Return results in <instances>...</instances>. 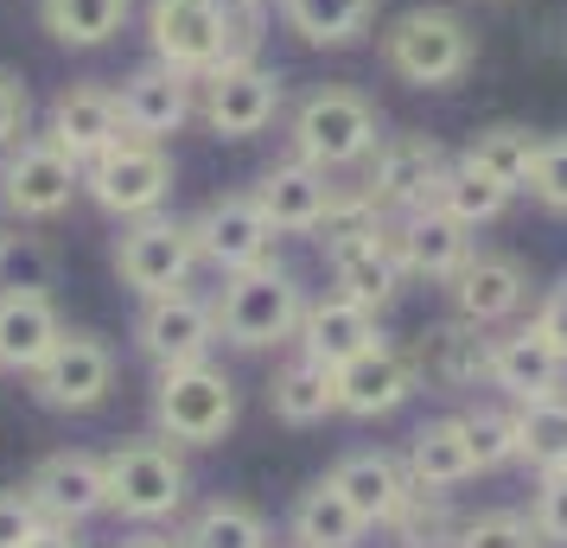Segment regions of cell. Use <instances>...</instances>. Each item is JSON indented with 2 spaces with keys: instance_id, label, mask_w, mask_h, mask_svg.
<instances>
[{
  "instance_id": "obj_9",
  "label": "cell",
  "mask_w": 567,
  "mask_h": 548,
  "mask_svg": "<svg viewBox=\"0 0 567 548\" xmlns=\"http://www.w3.org/2000/svg\"><path fill=\"white\" fill-rule=\"evenodd\" d=\"M83 192V166L52 134H20L13 147H0V205L13 210L20 224H52L78 205Z\"/></svg>"
},
{
  "instance_id": "obj_39",
  "label": "cell",
  "mask_w": 567,
  "mask_h": 548,
  "mask_svg": "<svg viewBox=\"0 0 567 548\" xmlns=\"http://www.w3.org/2000/svg\"><path fill=\"white\" fill-rule=\"evenodd\" d=\"M542 210L567 217V134H542L536 141V166H529V185H523Z\"/></svg>"
},
{
  "instance_id": "obj_33",
  "label": "cell",
  "mask_w": 567,
  "mask_h": 548,
  "mask_svg": "<svg viewBox=\"0 0 567 548\" xmlns=\"http://www.w3.org/2000/svg\"><path fill=\"white\" fill-rule=\"evenodd\" d=\"M516 459L536 478L567 466V390L542 395V402H516Z\"/></svg>"
},
{
  "instance_id": "obj_42",
  "label": "cell",
  "mask_w": 567,
  "mask_h": 548,
  "mask_svg": "<svg viewBox=\"0 0 567 548\" xmlns=\"http://www.w3.org/2000/svg\"><path fill=\"white\" fill-rule=\"evenodd\" d=\"M20 134H32V90L20 71L0 64V147H13Z\"/></svg>"
},
{
  "instance_id": "obj_31",
  "label": "cell",
  "mask_w": 567,
  "mask_h": 548,
  "mask_svg": "<svg viewBox=\"0 0 567 548\" xmlns=\"http://www.w3.org/2000/svg\"><path fill=\"white\" fill-rule=\"evenodd\" d=\"M268 409H275V421H287V427H319L326 415H338L332 370L312 364V358L281 364L275 370V383H268Z\"/></svg>"
},
{
  "instance_id": "obj_44",
  "label": "cell",
  "mask_w": 567,
  "mask_h": 548,
  "mask_svg": "<svg viewBox=\"0 0 567 548\" xmlns=\"http://www.w3.org/2000/svg\"><path fill=\"white\" fill-rule=\"evenodd\" d=\"M529 325H536L542 339L555 344V358H567V275H561L548 293H542V307H536V319H529Z\"/></svg>"
},
{
  "instance_id": "obj_25",
  "label": "cell",
  "mask_w": 567,
  "mask_h": 548,
  "mask_svg": "<svg viewBox=\"0 0 567 548\" xmlns=\"http://www.w3.org/2000/svg\"><path fill=\"white\" fill-rule=\"evenodd\" d=\"M326 485L344 492V504H351L370 529H389V517H395V510L409 504V492H414L395 453H344V459L326 472Z\"/></svg>"
},
{
  "instance_id": "obj_22",
  "label": "cell",
  "mask_w": 567,
  "mask_h": 548,
  "mask_svg": "<svg viewBox=\"0 0 567 548\" xmlns=\"http://www.w3.org/2000/svg\"><path fill=\"white\" fill-rule=\"evenodd\" d=\"M45 134H52L64 154L78 159H96L103 147H115L122 141V108H115V83H64L52 96V108H45Z\"/></svg>"
},
{
  "instance_id": "obj_28",
  "label": "cell",
  "mask_w": 567,
  "mask_h": 548,
  "mask_svg": "<svg viewBox=\"0 0 567 548\" xmlns=\"http://www.w3.org/2000/svg\"><path fill=\"white\" fill-rule=\"evenodd\" d=\"M383 0H281V27L312 52H344L377 27Z\"/></svg>"
},
{
  "instance_id": "obj_32",
  "label": "cell",
  "mask_w": 567,
  "mask_h": 548,
  "mask_svg": "<svg viewBox=\"0 0 567 548\" xmlns=\"http://www.w3.org/2000/svg\"><path fill=\"white\" fill-rule=\"evenodd\" d=\"M516 192H504V185L491 179V173H478L472 159H446V173H440L434 185V205L446 210V217H460L465 230H485V224H497L504 210H511Z\"/></svg>"
},
{
  "instance_id": "obj_2",
  "label": "cell",
  "mask_w": 567,
  "mask_h": 548,
  "mask_svg": "<svg viewBox=\"0 0 567 548\" xmlns=\"http://www.w3.org/2000/svg\"><path fill=\"white\" fill-rule=\"evenodd\" d=\"M377 58L409 90H453L478 64V32L453 7H409L377 32Z\"/></svg>"
},
{
  "instance_id": "obj_20",
  "label": "cell",
  "mask_w": 567,
  "mask_h": 548,
  "mask_svg": "<svg viewBox=\"0 0 567 548\" xmlns=\"http://www.w3.org/2000/svg\"><path fill=\"white\" fill-rule=\"evenodd\" d=\"M446 300H453V319L465 325H504V319L523 313V300H529V275H523V261L516 256H497V249H472L460 261V275L446 281Z\"/></svg>"
},
{
  "instance_id": "obj_26",
  "label": "cell",
  "mask_w": 567,
  "mask_h": 548,
  "mask_svg": "<svg viewBox=\"0 0 567 548\" xmlns=\"http://www.w3.org/2000/svg\"><path fill=\"white\" fill-rule=\"evenodd\" d=\"M414 358V376L434 383V390H478L485 383V325H465V319H446L434 325L427 339L409 351Z\"/></svg>"
},
{
  "instance_id": "obj_24",
  "label": "cell",
  "mask_w": 567,
  "mask_h": 548,
  "mask_svg": "<svg viewBox=\"0 0 567 548\" xmlns=\"http://www.w3.org/2000/svg\"><path fill=\"white\" fill-rule=\"evenodd\" d=\"M58 339H64V319H58L52 293L0 288V370L7 376H32Z\"/></svg>"
},
{
  "instance_id": "obj_35",
  "label": "cell",
  "mask_w": 567,
  "mask_h": 548,
  "mask_svg": "<svg viewBox=\"0 0 567 548\" xmlns=\"http://www.w3.org/2000/svg\"><path fill=\"white\" fill-rule=\"evenodd\" d=\"M185 548H268V523H261L249 504L217 497V504H205V510L192 517Z\"/></svg>"
},
{
  "instance_id": "obj_8",
  "label": "cell",
  "mask_w": 567,
  "mask_h": 548,
  "mask_svg": "<svg viewBox=\"0 0 567 548\" xmlns=\"http://www.w3.org/2000/svg\"><path fill=\"white\" fill-rule=\"evenodd\" d=\"M83 198L103 210V217H115V224L154 217L173 198V154L159 141L122 134L115 147H103L96 159H83Z\"/></svg>"
},
{
  "instance_id": "obj_23",
  "label": "cell",
  "mask_w": 567,
  "mask_h": 548,
  "mask_svg": "<svg viewBox=\"0 0 567 548\" xmlns=\"http://www.w3.org/2000/svg\"><path fill=\"white\" fill-rule=\"evenodd\" d=\"M293 344H300V358H312V364H351L358 351H370V344H383V332H377V313L370 307H358V300H344V293H326V300H307V313H300V332H293Z\"/></svg>"
},
{
  "instance_id": "obj_48",
  "label": "cell",
  "mask_w": 567,
  "mask_h": 548,
  "mask_svg": "<svg viewBox=\"0 0 567 548\" xmlns=\"http://www.w3.org/2000/svg\"><path fill=\"white\" fill-rule=\"evenodd\" d=\"M0 236H7V230H0Z\"/></svg>"
},
{
  "instance_id": "obj_36",
  "label": "cell",
  "mask_w": 567,
  "mask_h": 548,
  "mask_svg": "<svg viewBox=\"0 0 567 548\" xmlns=\"http://www.w3.org/2000/svg\"><path fill=\"white\" fill-rule=\"evenodd\" d=\"M465 427V446H472V466L478 472H497L516 459V409L511 402H478L460 415Z\"/></svg>"
},
{
  "instance_id": "obj_4",
  "label": "cell",
  "mask_w": 567,
  "mask_h": 548,
  "mask_svg": "<svg viewBox=\"0 0 567 548\" xmlns=\"http://www.w3.org/2000/svg\"><path fill=\"white\" fill-rule=\"evenodd\" d=\"M300 313H307V288L287 275L281 261H261V268L224 275L217 339L236 344V351H281L300 332Z\"/></svg>"
},
{
  "instance_id": "obj_34",
  "label": "cell",
  "mask_w": 567,
  "mask_h": 548,
  "mask_svg": "<svg viewBox=\"0 0 567 548\" xmlns=\"http://www.w3.org/2000/svg\"><path fill=\"white\" fill-rule=\"evenodd\" d=\"M536 141H542V134L523 128V122H497V128L472 134L465 159H472L478 173H491L504 192H523V185H529V166H536Z\"/></svg>"
},
{
  "instance_id": "obj_6",
  "label": "cell",
  "mask_w": 567,
  "mask_h": 548,
  "mask_svg": "<svg viewBox=\"0 0 567 548\" xmlns=\"http://www.w3.org/2000/svg\"><path fill=\"white\" fill-rule=\"evenodd\" d=\"M236 427V383L210 358L159 370L154 383V434L173 446H217Z\"/></svg>"
},
{
  "instance_id": "obj_1",
  "label": "cell",
  "mask_w": 567,
  "mask_h": 548,
  "mask_svg": "<svg viewBox=\"0 0 567 548\" xmlns=\"http://www.w3.org/2000/svg\"><path fill=\"white\" fill-rule=\"evenodd\" d=\"M268 0H147V52L185 77L256 52Z\"/></svg>"
},
{
  "instance_id": "obj_11",
  "label": "cell",
  "mask_w": 567,
  "mask_h": 548,
  "mask_svg": "<svg viewBox=\"0 0 567 548\" xmlns=\"http://www.w3.org/2000/svg\"><path fill=\"white\" fill-rule=\"evenodd\" d=\"M440 173H446V147H440L434 134L421 128H402V134H383L377 147H370V159H363V198L383 210V217H395V210H414L434 198Z\"/></svg>"
},
{
  "instance_id": "obj_7",
  "label": "cell",
  "mask_w": 567,
  "mask_h": 548,
  "mask_svg": "<svg viewBox=\"0 0 567 548\" xmlns=\"http://www.w3.org/2000/svg\"><path fill=\"white\" fill-rule=\"evenodd\" d=\"M103 485H109V510H122L128 523H159L179 517L192 472H185L173 441L141 434V441H122L115 453H103Z\"/></svg>"
},
{
  "instance_id": "obj_38",
  "label": "cell",
  "mask_w": 567,
  "mask_h": 548,
  "mask_svg": "<svg viewBox=\"0 0 567 548\" xmlns=\"http://www.w3.org/2000/svg\"><path fill=\"white\" fill-rule=\"evenodd\" d=\"M0 288H52V249L45 236H0Z\"/></svg>"
},
{
  "instance_id": "obj_45",
  "label": "cell",
  "mask_w": 567,
  "mask_h": 548,
  "mask_svg": "<svg viewBox=\"0 0 567 548\" xmlns=\"http://www.w3.org/2000/svg\"><path fill=\"white\" fill-rule=\"evenodd\" d=\"M20 548H83V542H78V529H71V523H39Z\"/></svg>"
},
{
  "instance_id": "obj_18",
  "label": "cell",
  "mask_w": 567,
  "mask_h": 548,
  "mask_svg": "<svg viewBox=\"0 0 567 548\" xmlns=\"http://www.w3.org/2000/svg\"><path fill=\"white\" fill-rule=\"evenodd\" d=\"M485 383L504 402H542V395L567 390V358H555V344L542 339L536 325H516V332H497L485 339Z\"/></svg>"
},
{
  "instance_id": "obj_21",
  "label": "cell",
  "mask_w": 567,
  "mask_h": 548,
  "mask_svg": "<svg viewBox=\"0 0 567 548\" xmlns=\"http://www.w3.org/2000/svg\"><path fill=\"white\" fill-rule=\"evenodd\" d=\"M27 497L39 504L45 523H90L109 510V485H103V459L96 453H45L27 478Z\"/></svg>"
},
{
  "instance_id": "obj_30",
  "label": "cell",
  "mask_w": 567,
  "mask_h": 548,
  "mask_svg": "<svg viewBox=\"0 0 567 548\" xmlns=\"http://www.w3.org/2000/svg\"><path fill=\"white\" fill-rule=\"evenodd\" d=\"M293 548H363V536H370V523L344 504V492H332L326 478L312 485V492H300V504H293Z\"/></svg>"
},
{
  "instance_id": "obj_12",
  "label": "cell",
  "mask_w": 567,
  "mask_h": 548,
  "mask_svg": "<svg viewBox=\"0 0 567 548\" xmlns=\"http://www.w3.org/2000/svg\"><path fill=\"white\" fill-rule=\"evenodd\" d=\"M27 383L45 409H58V415H90V409H103L109 390H115V351H109V339H96V332H71V325H64V339L45 351V364L32 370Z\"/></svg>"
},
{
  "instance_id": "obj_37",
  "label": "cell",
  "mask_w": 567,
  "mask_h": 548,
  "mask_svg": "<svg viewBox=\"0 0 567 548\" xmlns=\"http://www.w3.org/2000/svg\"><path fill=\"white\" fill-rule=\"evenodd\" d=\"M389 529L402 536V548H453V536H460L446 492H409V504L389 517Z\"/></svg>"
},
{
  "instance_id": "obj_41",
  "label": "cell",
  "mask_w": 567,
  "mask_h": 548,
  "mask_svg": "<svg viewBox=\"0 0 567 548\" xmlns=\"http://www.w3.org/2000/svg\"><path fill=\"white\" fill-rule=\"evenodd\" d=\"M529 523L548 548H567V466L542 472L536 478V504H529Z\"/></svg>"
},
{
  "instance_id": "obj_14",
  "label": "cell",
  "mask_w": 567,
  "mask_h": 548,
  "mask_svg": "<svg viewBox=\"0 0 567 548\" xmlns=\"http://www.w3.org/2000/svg\"><path fill=\"white\" fill-rule=\"evenodd\" d=\"M192 236H198V261H210L217 275H243V268L275 261V224L261 217L256 192H224V198H210V205L192 217Z\"/></svg>"
},
{
  "instance_id": "obj_29",
  "label": "cell",
  "mask_w": 567,
  "mask_h": 548,
  "mask_svg": "<svg viewBox=\"0 0 567 548\" xmlns=\"http://www.w3.org/2000/svg\"><path fill=\"white\" fill-rule=\"evenodd\" d=\"M134 0H39V27L64 52H103L122 39Z\"/></svg>"
},
{
  "instance_id": "obj_27",
  "label": "cell",
  "mask_w": 567,
  "mask_h": 548,
  "mask_svg": "<svg viewBox=\"0 0 567 548\" xmlns=\"http://www.w3.org/2000/svg\"><path fill=\"white\" fill-rule=\"evenodd\" d=\"M402 472H409L414 492H453L472 478V446H465V427L460 415H440V421H421L409 434V453H402Z\"/></svg>"
},
{
  "instance_id": "obj_43",
  "label": "cell",
  "mask_w": 567,
  "mask_h": 548,
  "mask_svg": "<svg viewBox=\"0 0 567 548\" xmlns=\"http://www.w3.org/2000/svg\"><path fill=\"white\" fill-rule=\"evenodd\" d=\"M39 523L45 517H39V504L27 492H0V548H20Z\"/></svg>"
},
{
  "instance_id": "obj_40",
  "label": "cell",
  "mask_w": 567,
  "mask_h": 548,
  "mask_svg": "<svg viewBox=\"0 0 567 548\" xmlns=\"http://www.w3.org/2000/svg\"><path fill=\"white\" fill-rule=\"evenodd\" d=\"M453 548H548V542L536 536V523H529V517L491 510V517H478V523H460Z\"/></svg>"
},
{
  "instance_id": "obj_16",
  "label": "cell",
  "mask_w": 567,
  "mask_h": 548,
  "mask_svg": "<svg viewBox=\"0 0 567 548\" xmlns=\"http://www.w3.org/2000/svg\"><path fill=\"white\" fill-rule=\"evenodd\" d=\"M338 192H344V185H332V173H319V166L287 154L256 179V205H261V217L275 224V236H312V230L332 224Z\"/></svg>"
},
{
  "instance_id": "obj_13",
  "label": "cell",
  "mask_w": 567,
  "mask_h": 548,
  "mask_svg": "<svg viewBox=\"0 0 567 548\" xmlns=\"http://www.w3.org/2000/svg\"><path fill=\"white\" fill-rule=\"evenodd\" d=\"M210 344H217V300H205V293H192V288H173V293L141 300V319H134V351H141L154 370L210 358Z\"/></svg>"
},
{
  "instance_id": "obj_3",
  "label": "cell",
  "mask_w": 567,
  "mask_h": 548,
  "mask_svg": "<svg viewBox=\"0 0 567 548\" xmlns=\"http://www.w3.org/2000/svg\"><path fill=\"white\" fill-rule=\"evenodd\" d=\"M377 141H383V115L351 83H312L307 96L287 108V147H293V159H307L319 173L363 166Z\"/></svg>"
},
{
  "instance_id": "obj_47",
  "label": "cell",
  "mask_w": 567,
  "mask_h": 548,
  "mask_svg": "<svg viewBox=\"0 0 567 548\" xmlns=\"http://www.w3.org/2000/svg\"><path fill=\"white\" fill-rule=\"evenodd\" d=\"M275 7H281V0H275Z\"/></svg>"
},
{
  "instance_id": "obj_46",
  "label": "cell",
  "mask_w": 567,
  "mask_h": 548,
  "mask_svg": "<svg viewBox=\"0 0 567 548\" xmlns=\"http://www.w3.org/2000/svg\"><path fill=\"white\" fill-rule=\"evenodd\" d=\"M115 548H185V542H166V536H134V542H115Z\"/></svg>"
},
{
  "instance_id": "obj_5",
  "label": "cell",
  "mask_w": 567,
  "mask_h": 548,
  "mask_svg": "<svg viewBox=\"0 0 567 548\" xmlns=\"http://www.w3.org/2000/svg\"><path fill=\"white\" fill-rule=\"evenodd\" d=\"M281 108H287V77L275 64H261L256 52L224 58L198 77V122L217 141H256L281 122Z\"/></svg>"
},
{
  "instance_id": "obj_10",
  "label": "cell",
  "mask_w": 567,
  "mask_h": 548,
  "mask_svg": "<svg viewBox=\"0 0 567 548\" xmlns=\"http://www.w3.org/2000/svg\"><path fill=\"white\" fill-rule=\"evenodd\" d=\"M192 268H198L192 217H166V210H154V217L122 224V236H115V275H122V288L141 293V300L185 288Z\"/></svg>"
},
{
  "instance_id": "obj_17",
  "label": "cell",
  "mask_w": 567,
  "mask_h": 548,
  "mask_svg": "<svg viewBox=\"0 0 567 548\" xmlns=\"http://www.w3.org/2000/svg\"><path fill=\"white\" fill-rule=\"evenodd\" d=\"M332 390H338V415L377 421V415H395V409L421 390V376H414L409 351H395V344L383 339V344H370V351H358L351 364H338Z\"/></svg>"
},
{
  "instance_id": "obj_19",
  "label": "cell",
  "mask_w": 567,
  "mask_h": 548,
  "mask_svg": "<svg viewBox=\"0 0 567 548\" xmlns=\"http://www.w3.org/2000/svg\"><path fill=\"white\" fill-rule=\"evenodd\" d=\"M389 236H395V256H402V275L409 281H453L460 275V261L472 256V230H465L460 217H446V210L427 198V205L414 210H395L389 217Z\"/></svg>"
},
{
  "instance_id": "obj_15",
  "label": "cell",
  "mask_w": 567,
  "mask_h": 548,
  "mask_svg": "<svg viewBox=\"0 0 567 548\" xmlns=\"http://www.w3.org/2000/svg\"><path fill=\"white\" fill-rule=\"evenodd\" d=\"M115 108H122V134H134V141H159V147H166L185 122H198V77H185V71H173V64L147 58L141 71L122 77Z\"/></svg>"
}]
</instances>
